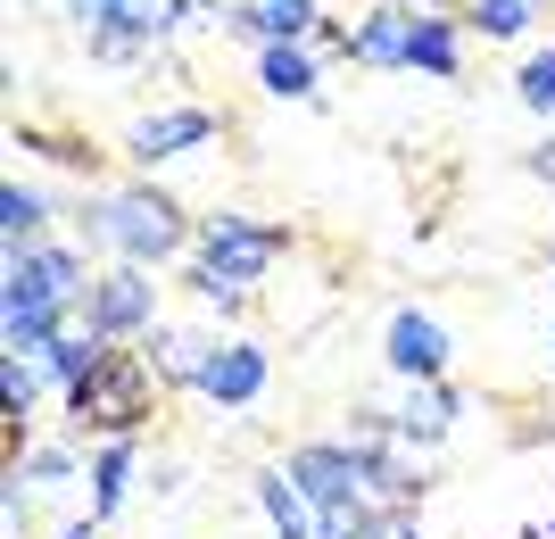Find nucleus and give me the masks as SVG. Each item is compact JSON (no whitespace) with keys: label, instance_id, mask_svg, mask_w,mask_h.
<instances>
[{"label":"nucleus","instance_id":"f257e3e1","mask_svg":"<svg viewBox=\"0 0 555 539\" xmlns=\"http://www.w3.org/2000/svg\"><path fill=\"white\" fill-rule=\"evenodd\" d=\"M150 407H158V365L141 349H108L100 374L67 390V415L83 432H108V440H133L141 423H150Z\"/></svg>","mask_w":555,"mask_h":539},{"label":"nucleus","instance_id":"f03ea898","mask_svg":"<svg viewBox=\"0 0 555 539\" xmlns=\"http://www.w3.org/2000/svg\"><path fill=\"white\" fill-rule=\"evenodd\" d=\"M92 241L125 249V266H158V258H175V249L191 241V224H183V208H175L166 191L133 183V191H116V200L92 208Z\"/></svg>","mask_w":555,"mask_h":539},{"label":"nucleus","instance_id":"7ed1b4c3","mask_svg":"<svg viewBox=\"0 0 555 539\" xmlns=\"http://www.w3.org/2000/svg\"><path fill=\"white\" fill-rule=\"evenodd\" d=\"M274 258H282L274 224H249V216H208L199 224V291H249Z\"/></svg>","mask_w":555,"mask_h":539},{"label":"nucleus","instance_id":"20e7f679","mask_svg":"<svg viewBox=\"0 0 555 539\" xmlns=\"http://www.w3.org/2000/svg\"><path fill=\"white\" fill-rule=\"evenodd\" d=\"M75 291H92V274H83L75 249H50V241L9 249V307H59V316H67Z\"/></svg>","mask_w":555,"mask_h":539},{"label":"nucleus","instance_id":"39448f33","mask_svg":"<svg viewBox=\"0 0 555 539\" xmlns=\"http://www.w3.org/2000/svg\"><path fill=\"white\" fill-rule=\"evenodd\" d=\"M150 316H158V282H150V266H116V274L92 282V324L108 332V341L150 332Z\"/></svg>","mask_w":555,"mask_h":539},{"label":"nucleus","instance_id":"423d86ee","mask_svg":"<svg viewBox=\"0 0 555 539\" xmlns=\"http://www.w3.org/2000/svg\"><path fill=\"white\" fill-rule=\"evenodd\" d=\"M291 482H299L315 506H348V498L373 490V482H365V457H357V448H332V440L299 448V457H291Z\"/></svg>","mask_w":555,"mask_h":539},{"label":"nucleus","instance_id":"0eeeda50","mask_svg":"<svg viewBox=\"0 0 555 539\" xmlns=\"http://www.w3.org/2000/svg\"><path fill=\"white\" fill-rule=\"evenodd\" d=\"M199 141H216V117L208 108H158V117H141L133 125V150L141 166H158V158H183V150H199Z\"/></svg>","mask_w":555,"mask_h":539},{"label":"nucleus","instance_id":"6e6552de","mask_svg":"<svg viewBox=\"0 0 555 539\" xmlns=\"http://www.w3.org/2000/svg\"><path fill=\"white\" fill-rule=\"evenodd\" d=\"M340 59H357V67H415V17L406 9H365V25L348 34Z\"/></svg>","mask_w":555,"mask_h":539},{"label":"nucleus","instance_id":"1a4fd4ad","mask_svg":"<svg viewBox=\"0 0 555 539\" xmlns=\"http://www.w3.org/2000/svg\"><path fill=\"white\" fill-rule=\"evenodd\" d=\"M199 390H208L216 407H249L257 390H266V349H257V341H216Z\"/></svg>","mask_w":555,"mask_h":539},{"label":"nucleus","instance_id":"9d476101","mask_svg":"<svg viewBox=\"0 0 555 539\" xmlns=\"http://www.w3.org/2000/svg\"><path fill=\"white\" fill-rule=\"evenodd\" d=\"M390 365L406 382H440V365H448V332L431 324V316H415V307H406V316H390Z\"/></svg>","mask_w":555,"mask_h":539},{"label":"nucleus","instance_id":"9b49d317","mask_svg":"<svg viewBox=\"0 0 555 539\" xmlns=\"http://www.w3.org/2000/svg\"><path fill=\"white\" fill-rule=\"evenodd\" d=\"M257 506H266L274 539H324V506H315L291 473H266V482H257Z\"/></svg>","mask_w":555,"mask_h":539},{"label":"nucleus","instance_id":"f8f14e48","mask_svg":"<svg viewBox=\"0 0 555 539\" xmlns=\"http://www.w3.org/2000/svg\"><path fill=\"white\" fill-rule=\"evenodd\" d=\"M257 84H266L274 100H307L315 92V59H307L299 42H266L257 50Z\"/></svg>","mask_w":555,"mask_h":539},{"label":"nucleus","instance_id":"ddd939ff","mask_svg":"<svg viewBox=\"0 0 555 539\" xmlns=\"http://www.w3.org/2000/svg\"><path fill=\"white\" fill-rule=\"evenodd\" d=\"M448 423H456V399H448L440 382H415V390H406V407L390 415V432H398V440H440Z\"/></svg>","mask_w":555,"mask_h":539},{"label":"nucleus","instance_id":"4468645a","mask_svg":"<svg viewBox=\"0 0 555 539\" xmlns=\"http://www.w3.org/2000/svg\"><path fill=\"white\" fill-rule=\"evenodd\" d=\"M232 25H241V34H257V42H299L307 25H315V0H249Z\"/></svg>","mask_w":555,"mask_h":539},{"label":"nucleus","instance_id":"2eb2a0df","mask_svg":"<svg viewBox=\"0 0 555 539\" xmlns=\"http://www.w3.org/2000/svg\"><path fill=\"white\" fill-rule=\"evenodd\" d=\"M216 341H199V332H158L150 341V365H158V382H199L208 374Z\"/></svg>","mask_w":555,"mask_h":539},{"label":"nucleus","instance_id":"dca6fc26","mask_svg":"<svg viewBox=\"0 0 555 539\" xmlns=\"http://www.w3.org/2000/svg\"><path fill=\"white\" fill-rule=\"evenodd\" d=\"M125 490H133V440H108V448H100V465H92V506L116 515Z\"/></svg>","mask_w":555,"mask_h":539},{"label":"nucleus","instance_id":"f3484780","mask_svg":"<svg viewBox=\"0 0 555 539\" xmlns=\"http://www.w3.org/2000/svg\"><path fill=\"white\" fill-rule=\"evenodd\" d=\"M42 191H25V183H9L0 191V233H9V249H34V233H42Z\"/></svg>","mask_w":555,"mask_h":539},{"label":"nucleus","instance_id":"a211bd4d","mask_svg":"<svg viewBox=\"0 0 555 539\" xmlns=\"http://www.w3.org/2000/svg\"><path fill=\"white\" fill-rule=\"evenodd\" d=\"M415 67L423 75H456V25L448 17H415Z\"/></svg>","mask_w":555,"mask_h":539},{"label":"nucleus","instance_id":"6ab92c4d","mask_svg":"<svg viewBox=\"0 0 555 539\" xmlns=\"http://www.w3.org/2000/svg\"><path fill=\"white\" fill-rule=\"evenodd\" d=\"M539 0H473V25L481 34H498V42H514V34H531Z\"/></svg>","mask_w":555,"mask_h":539},{"label":"nucleus","instance_id":"aec40b11","mask_svg":"<svg viewBox=\"0 0 555 539\" xmlns=\"http://www.w3.org/2000/svg\"><path fill=\"white\" fill-rule=\"evenodd\" d=\"M514 92H522V108H539V117H555V50H539L531 67L514 75Z\"/></svg>","mask_w":555,"mask_h":539},{"label":"nucleus","instance_id":"412c9836","mask_svg":"<svg viewBox=\"0 0 555 539\" xmlns=\"http://www.w3.org/2000/svg\"><path fill=\"white\" fill-rule=\"evenodd\" d=\"M34 390H42V365H34V357H9V365H0V399H9L17 423H25V407H34Z\"/></svg>","mask_w":555,"mask_h":539},{"label":"nucleus","instance_id":"4be33fe9","mask_svg":"<svg viewBox=\"0 0 555 539\" xmlns=\"http://www.w3.org/2000/svg\"><path fill=\"white\" fill-rule=\"evenodd\" d=\"M67 9H75L83 25H92V34H108V25L125 17V0H67Z\"/></svg>","mask_w":555,"mask_h":539},{"label":"nucleus","instance_id":"5701e85b","mask_svg":"<svg viewBox=\"0 0 555 539\" xmlns=\"http://www.w3.org/2000/svg\"><path fill=\"white\" fill-rule=\"evenodd\" d=\"M25 473H34L42 490H59V482H75V465H67V457H59V448H42V457H34V465H25Z\"/></svg>","mask_w":555,"mask_h":539},{"label":"nucleus","instance_id":"b1692460","mask_svg":"<svg viewBox=\"0 0 555 539\" xmlns=\"http://www.w3.org/2000/svg\"><path fill=\"white\" fill-rule=\"evenodd\" d=\"M365 539H415V506H390V515H373Z\"/></svg>","mask_w":555,"mask_h":539},{"label":"nucleus","instance_id":"393cba45","mask_svg":"<svg viewBox=\"0 0 555 539\" xmlns=\"http://www.w3.org/2000/svg\"><path fill=\"white\" fill-rule=\"evenodd\" d=\"M59 539H92V523H67V531H59Z\"/></svg>","mask_w":555,"mask_h":539},{"label":"nucleus","instance_id":"a878e982","mask_svg":"<svg viewBox=\"0 0 555 539\" xmlns=\"http://www.w3.org/2000/svg\"><path fill=\"white\" fill-rule=\"evenodd\" d=\"M539 175H555V141H547V150H539Z\"/></svg>","mask_w":555,"mask_h":539},{"label":"nucleus","instance_id":"bb28decb","mask_svg":"<svg viewBox=\"0 0 555 539\" xmlns=\"http://www.w3.org/2000/svg\"><path fill=\"white\" fill-rule=\"evenodd\" d=\"M423 9H448V0H423Z\"/></svg>","mask_w":555,"mask_h":539},{"label":"nucleus","instance_id":"cd10ccee","mask_svg":"<svg viewBox=\"0 0 555 539\" xmlns=\"http://www.w3.org/2000/svg\"><path fill=\"white\" fill-rule=\"evenodd\" d=\"M547 341H555V316H547Z\"/></svg>","mask_w":555,"mask_h":539}]
</instances>
